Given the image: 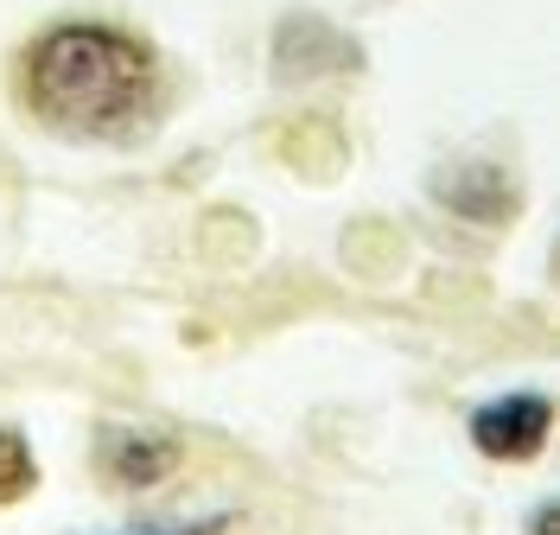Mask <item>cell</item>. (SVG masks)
Returning a JSON list of instances; mask_svg holds the SVG:
<instances>
[{
  "label": "cell",
  "mask_w": 560,
  "mask_h": 535,
  "mask_svg": "<svg viewBox=\"0 0 560 535\" xmlns=\"http://www.w3.org/2000/svg\"><path fill=\"white\" fill-rule=\"evenodd\" d=\"M153 51L140 38L115 33V26H58L26 51V103L45 128L58 135H83V141H108L128 135L140 115L153 108Z\"/></svg>",
  "instance_id": "6da1fadb"
},
{
  "label": "cell",
  "mask_w": 560,
  "mask_h": 535,
  "mask_svg": "<svg viewBox=\"0 0 560 535\" xmlns=\"http://www.w3.org/2000/svg\"><path fill=\"white\" fill-rule=\"evenodd\" d=\"M548 433H555V402L548 395H497L471 415V446L485 460L523 465L548 446Z\"/></svg>",
  "instance_id": "7a4b0ae2"
},
{
  "label": "cell",
  "mask_w": 560,
  "mask_h": 535,
  "mask_svg": "<svg viewBox=\"0 0 560 535\" xmlns=\"http://www.w3.org/2000/svg\"><path fill=\"white\" fill-rule=\"evenodd\" d=\"M96 460H103V478L128 485V491H147V485L178 472V440L160 428H103L96 433Z\"/></svg>",
  "instance_id": "3957f363"
},
{
  "label": "cell",
  "mask_w": 560,
  "mask_h": 535,
  "mask_svg": "<svg viewBox=\"0 0 560 535\" xmlns=\"http://www.w3.org/2000/svg\"><path fill=\"white\" fill-rule=\"evenodd\" d=\"M433 191H440V205H446V211L485 217V223H503L510 205H516L510 178L497 173V166H446V173L433 178Z\"/></svg>",
  "instance_id": "277c9868"
},
{
  "label": "cell",
  "mask_w": 560,
  "mask_h": 535,
  "mask_svg": "<svg viewBox=\"0 0 560 535\" xmlns=\"http://www.w3.org/2000/svg\"><path fill=\"white\" fill-rule=\"evenodd\" d=\"M33 485H38V460H33V446H26V433L0 428V510L33 498Z\"/></svg>",
  "instance_id": "5b68a950"
},
{
  "label": "cell",
  "mask_w": 560,
  "mask_h": 535,
  "mask_svg": "<svg viewBox=\"0 0 560 535\" xmlns=\"http://www.w3.org/2000/svg\"><path fill=\"white\" fill-rule=\"evenodd\" d=\"M528 535H555V503H541V510H535V523H528Z\"/></svg>",
  "instance_id": "8992f818"
},
{
  "label": "cell",
  "mask_w": 560,
  "mask_h": 535,
  "mask_svg": "<svg viewBox=\"0 0 560 535\" xmlns=\"http://www.w3.org/2000/svg\"><path fill=\"white\" fill-rule=\"evenodd\" d=\"M191 535H205V530H191Z\"/></svg>",
  "instance_id": "52a82bcc"
}]
</instances>
